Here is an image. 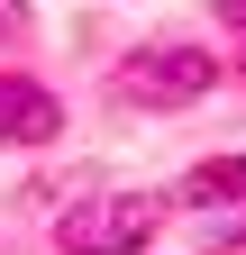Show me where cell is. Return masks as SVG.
Listing matches in <instances>:
<instances>
[{"label":"cell","mask_w":246,"mask_h":255,"mask_svg":"<svg viewBox=\"0 0 246 255\" xmlns=\"http://www.w3.org/2000/svg\"><path fill=\"white\" fill-rule=\"evenodd\" d=\"M219 18H246V0H219Z\"/></svg>","instance_id":"obj_5"},{"label":"cell","mask_w":246,"mask_h":255,"mask_svg":"<svg viewBox=\"0 0 246 255\" xmlns=\"http://www.w3.org/2000/svg\"><path fill=\"white\" fill-rule=\"evenodd\" d=\"M155 219H164L155 191H91L64 210V255H137L155 237Z\"/></svg>","instance_id":"obj_1"},{"label":"cell","mask_w":246,"mask_h":255,"mask_svg":"<svg viewBox=\"0 0 246 255\" xmlns=\"http://www.w3.org/2000/svg\"><path fill=\"white\" fill-rule=\"evenodd\" d=\"M55 128H64V101H55L46 82L0 73V146H46Z\"/></svg>","instance_id":"obj_3"},{"label":"cell","mask_w":246,"mask_h":255,"mask_svg":"<svg viewBox=\"0 0 246 255\" xmlns=\"http://www.w3.org/2000/svg\"><path fill=\"white\" fill-rule=\"evenodd\" d=\"M210 82H219V64L201 46H137L119 64V101H137V110H182V101H201Z\"/></svg>","instance_id":"obj_2"},{"label":"cell","mask_w":246,"mask_h":255,"mask_svg":"<svg viewBox=\"0 0 246 255\" xmlns=\"http://www.w3.org/2000/svg\"><path fill=\"white\" fill-rule=\"evenodd\" d=\"M182 201H201V210H219V201H246V155H210V164L182 182Z\"/></svg>","instance_id":"obj_4"}]
</instances>
